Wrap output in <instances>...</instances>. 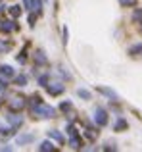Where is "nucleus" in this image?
Listing matches in <instances>:
<instances>
[{"label": "nucleus", "mask_w": 142, "mask_h": 152, "mask_svg": "<svg viewBox=\"0 0 142 152\" xmlns=\"http://www.w3.org/2000/svg\"><path fill=\"white\" fill-rule=\"evenodd\" d=\"M60 112H64V114H71V112H73V104H71L69 100L62 102L60 104Z\"/></svg>", "instance_id": "obj_14"}, {"label": "nucleus", "mask_w": 142, "mask_h": 152, "mask_svg": "<svg viewBox=\"0 0 142 152\" xmlns=\"http://www.w3.org/2000/svg\"><path fill=\"white\" fill-rule=\"evenodd\" d=\"M119 2H121V4H129V6H133L136 0H119Z\"/></svg>", "instance_id": "obj_23"}, {"label": "nucleus", "mask_w": 142, "mask_h": 152, "mask_svg": "<svg viewBox=\"0 0 142 152\" xmlns=\"http://www.w3.org/2000/svg\"><path fill=\"white\" fill-rule=\"evenodd\" d=\"M27 81H29V77H27L25 73H19V75H14V83L17 87H25L27 85Z\"/></svg>", "instance_id": "obj_10"}, {"label": "nucleus", "mask_w": 142, "mask_h": 152, "mask_svg": "<svg viewBox=\"0 0 142 152\" xmlns=\"http://www.w3.org/2000/svg\"><path fill=\"white\" fill-rule=\"evenodd\" d=\"M4 10H6V4H4V2H2V0H0V14H2V12H4Z\"/></svg>", "instance_id": "obj_24"}, {"label": "nucleus", "mask_w": 142, "mask_h": 152, "mask_svg": "<svg viewBox=\"0 0 142 152\" xmlns=\"http://www.w3.org/2000/svg\"><path fill=\"white\" fill-rule=\"evenodd\" d=\"M48 137H50V139H54V141H58L60 145H64V141H65V139H64V135H62L60 131H56V129L48 131Z\"/></svg>", "instance_id": "obj_12"}, {"label": "nucleus", "mask_w": 142, "mask_h": 152, "mask_svg": "<svg viewBox=\"0 0 142 152\" xmlns=\"http://www.w3.org/2000/svg\"><path fill=\"white\" fill-rule=\"evenodd\" d=\"M48 79H50V77H48V73H42V75H38V85H41V87H46V85L50 83Z\"/></svg>", "instance_id": "obj_17"}, {"label": "nucleus", "mask_w": 142, "mask_h": 152, "mask_svg": "<svg viewBox=\"0 0 142 152\" xmlns=\"http://www.w3.org/2000/svg\"><path fill=\"white\" fill-rule=\"evenodd\" d=\"M94 121L98 123V125H106L108 123V115H106V112L102 110V108H96V112H94Z\"/></svg>", "instance_id": "obj_7"}, {"label": "nucleus", "mask_w": 142, "mask_h": 152, "mask_svg": "<svg viewBox=\"0 0 142 152\" xmlns=\"http://www.w3.org/2000/svg\"><path fill=\"white\" fill-rule=\"evenodd\" d=\"M35 141V135L33 133H25V135H19L17 137V145H29V142Z\"/></svg>", "instance_id": "obj_9"}, {"label": "nucleus", "mask_w": 142, "mask_h": 152, "mask_svg": "<svg viewBox=\"0 0 142 152\" xmlns=\"http://www.w3.org/2000/svg\"><path fill=\"white\" fill-rule=\"evenodd\" d=\"M25 106H27V98H23V96H14L10 100V110L12 112H21Z\"/></svg>", "instance_id": "obj_4"}, {"label": "nucleus", "mask_w": 142, "mask_h": 152, "mask_svg": "<svg viewBox=\"0 0 142 152\" xmlns=\"http://www.w3.org/2000/svg\"><path fill=\"white\" fill-rule=\"evenodd\" d=\"M8 12H10V15L14 19H17L19 15H21V6H10V10H8Z\"/></svg>", "instance_id": "obj_16"}, {"label": "nucleus", "mask_w": 142, "mask_h": 152, "mask_svg": "<svg viewBox=\"0 0 142 152\" xmlns=\"http://www.w3.org/2000/svg\"><path fill=\"white\" fill-rule=\"evenodd\" d=\"M0 106H2V100H0Z\"/></svg>", "instance_id": "obj_25"}, {"label": "nucleus", "mask_w": 142, "mask_h": 152, "mask_svg": "<svg viewBox=\"0 0 142 152\" xmlns=\"http://www.w3.org/2000/svg\"><path fill=\"white\" fill-rule=\"evenodd\" d=\"M31 112H33V115H37V118H56V110H54L52 106H48V104L41 102L38 106L31 108Z\"/></svg>", "instance_id": "obj_1"}, {"label": "nucleus", "mask_w": 142, "mask_h": 152, "mask_svg": "<svg viewBox=\"0 0 142 152\" xmlns=\"http://www.w3.org/2000/svg\"><path fill=\"white\" fill-rule=\"evenodd\" d=\"M12 46H14V42H12V41H4V39H0V54H6V52H10Z\"/></svg>", "instance_id": "obj_11"}, {"label": "nucleus", "mask_w": 142, "mask_h": 152, "mask_svg": "<svg viewBox=\"0 0 142 152\" xmlns=\"http://www.w3.org/2000/svg\"><path fill=\"white\" fill-rule=\"evenodd\" d=\"M64 89H65V87L62 85L60 81H58V83H48V85H46V91H48L52 96H58V94H62V93H64Z\"/></svg>", "instance_id": "obj_5"}, {"label": "nucleus", "mask_w": 142, "mask_h": 152, "mask_svg": "<svg viewBox=\"0 0 142 152\" xmlns=\"http://www.w3.org/2000/svg\"><path fill=\"white\" fill-rule=\"evenodd\" d=\"M38 150H42V152H52V150H56V146H54L50 141H44V142H41Z\"/></svg>", "instance_id": "obj_13"}, {"label": "nucleus", "mask_w": 142, "mask_h": 152, "mask_svg": "<svg viewBox=\"0 0 142 152\" xmlns=\"http://www.w3.org/2000/svg\"><path fill=\"white\" fill-rule=\"evenodd\" d=\"M77 94H79L81 98H85V100H88V98H90V93H88V91H85V89H79Z\"/></svg>", "instance_id": "obj_19"}, {"label": "nucleus", "mask_w": 142, "mask_h": 152, "mask_svg": "<svg viewBox=\"0 0 142 152\" xmlns=\"http://www.w3.org/2000/svg\"><path fill=\"white\" fill-rule=\"evenodd\" d=\"M133 19H135V21H140V23H142V10H136V12H135V15H133Z\"/></svg>", "instance_id": "obj_22"}, {"label": "nucleus", "mask_w": 142, "mask_h": 152, "mask_svg": "<svg viewBox=\"0 0 142 152\" xmlns=\"http://www.w3.org/2000/svg\"><path fill=\"white\" fill-rule=\"evenodd\" d=\"M33 62H35V66H46V64H48V58H46V54L42 50H37L33 54Z\"/></svg>", "instance_id": "obj_6"}, {"label": "nucleus", "mask_w": 142, "mask_h": 152, "mask_svg": "<svg viewBox=\"0 0 142 152\" xmlns=\"http://www.w3.org/2000/svg\"><path fill=\"white\" fill-rule=\"evenodd\" d=\"M15 60H17L19 64H25V62H27V50L23 48V50L19 52V54H17V58H15Z\"/></svg>", "instance_id": "obj_18"}, {"label": "nucleus", "mask_w": 142, "mask_h": 152, "mask_svg": "<svg viewBox=\"0 0 142 152\" xmlns=\"http://www.w3.org/2000/svg\"><path fill=\"white\" fill-rule=\"evenodd\" d=\"M140 52H142V42H140V45H136V46H133V48H131V54H133V56H138Z\"/></svg>", "instance_id": "obj_20"}, {"label": "nucleus", "mask_w": 142, "mask_h": 152, "mask_svg": "<svg viewBox=\"0 0 142 152\" xmlns=\"http://www.w3.org/2000/svg\"><path fill=\"white\" fill-rule=\"evenodd\" d=\"M125 127H127V121H123V119H119V121L115 123V129L117 131H121V129H125Z\"/></svg>", "instance_id": "obj_21"}, {"label": "nucleus", "mask_w": 142, "mask_h": 152, "mask_svg": "<svg viewBox=\"0 0 142 152\" xmlns=\"http://www.w3.org/2000/svg\"><path fill=\"white\" fill-rule=\"evenodd\" d=\"M0 75H2L4 79H12L15 75V71H14L12 66H0Z\"/></svg>", "instance_id": "obj_8"}, {"label": "nucleus", "mask_w": 142, "mask_h": 152, "mask_svg": "<svg viewBox=\"0 0 142 152\" xmlns=\"http://www.w3.org/2000/svg\"><path fill=\"white\" fill-rule=\"evenodd\" d=\"M98 91H100V93L102 94H106V96H109V98H113V100H119V96H117V94L115 93H113V91H109V89H106V87H100V89H98Z\"/></svg>", "instance_id": "obj_15"}, {"label": "nucleus", "mask_w": 142, "mask_h": 152, "mask_svg": "<svg viewBox=\"0 0 142 152\" xmlns=\"http://www.w3.org/2000/svg\"><path fill=\"white\" fill-rule=\"evenodd\" d=\"M23 6L27 12H33V14H41L42 12V2L41 0H23Z\"/></svg>", "instance_id": "obj_2"}, {"label": "nucleus", "mask_w": 142, "mask_h": 152, "mask_svg": "<svg viewBox=\"0 0 142 152\" xmlns=\"http://www.w3.org/2000/svg\"><path fill=\"white\" fill-rule=\"evenodd\" d=\"M8 123H10V127H14V129H19V127L23 125V118L17 114V112H10V114L6 115Z\"/></svg>", "instance_id": "obj_3"}]
</instances>
